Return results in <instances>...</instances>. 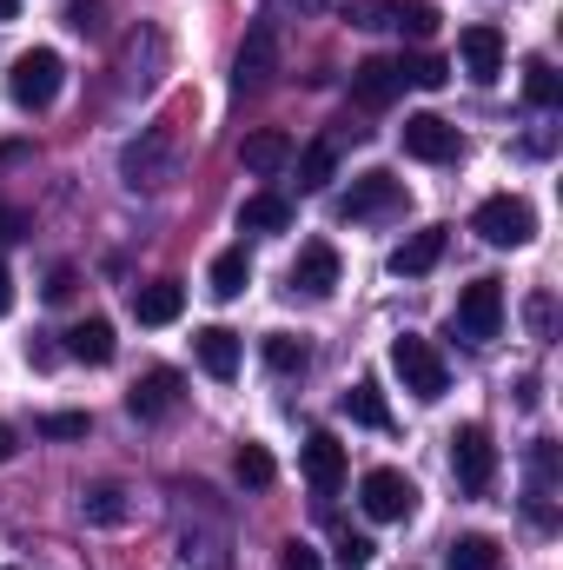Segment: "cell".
<instances>
[{
	"instance_id": "1",
	"label": "cell",
	"mask_w": 563,
	"mask_h": 570,
	"mask_svg": "<svg viewBox=\"0 0 563 570\" xmlns=\"http://www.w3.org/2000/svg\"><path fill=\"white\" fill-rule=\"evenodd\" d=\"M60 87H67V60H60L53 47H27V53L7 67V100H13L20 114H47V107L60 100Z\"/></svg>"
},
{
	"instance_id": "2",
	"label": "cell",
	"mask_w": 563,
	"mask_h": 570,
	"mask_svg": "<svg viewBox=\"0 0 563 570\" xmlns=\"http://www.w3.org/2000/svg\"><path fill=\"white\" fill-rule=\"evenodd\" d=\"M120 173H127L134 193H159V186L179 173V140H172V127H140V140H127V153H120Z\"/></svg>"
},
{
	"instance_id": "3",
	"label": "cell",
	"mask_w": 563,
	"mask_h": 570,
	"mask_svg": "<svg viewBox=\"0 0 563 570\" xmlns=\"http://www.w3.org/2000/svg\"><path fill=\"white\" fill-rule=\"evenodd\" d=\"M273 80H279V20L259 13V20L246 27L239 53H233V87H239V94H266Z\"/></svg>"
},
{
	"instance_id": "4",
	"label": "cell",
	"mask_w": 563,
	"mask_h": 570,
	"mask_svg": "<svg viewBox=\"0 0 563 570\" xmlns=\"http://www.w3.org/2000/svg\"><path fill=\"white\" fill-rule=\"evenodd\" d=\"M392 365H398V379H405V392L412 399H444V385H451V372H444V352L418 338V332H405V338H392Z\"/></svg>"
},
{
	"instance_id": "5",
	"label": "cell",
	"mask_w": 563,
	"mask_h": 570,
	"mask_svg": "<svg viewBox=\"0 0 563 570\" xmlns=\"http://www.w3.org/2000/svg\"><path fill=\"white\" fill-rule=\"evenodd\" d=\"M471 226H477L484 246H531V239H537V213H531V199H517V193L484 199Z\"/></svg>"
},
{
	"instance_id": "6",
	"label": "cell",
	"mask_w": 563,
	"mask_h": 570,
	"mask_svg": "<svg viewBox=\"0 0 563 570\" xmlns=\"http://www.w3.org/2000/svg\"><path fill=\"white\" fill-rule=\"evenodd\" d=\"M358 504H365V518H372V524H405V518L418 511V484H412L405 471L378 464V471H365V484H358Z\"/></svg>"
},
{
	"instance_id": "7",
	"label": "cell",
	"mask_w": 563,
	"mask_h": 570,
	"mask_svg": "<svg viewBox=\"0 0 563 570\" xmlns=\"http://www.w3.org/2000/svg\"><path fill=\"white\" fill-rule=\"evenodd\" d=\"M504 332V285L497 279H471L457 292V338L471 345H491Z\"/></svg>"
},
{
	"instance_id": "8",
	"label": "cell",
	"mask_w": 563,
	"mask_h": 570,
	"mask_svg": "<svg viewBox=\"0 0 563 570\" xmlns=\"http://www.w3.org/2000/svg\"><path fill=\"white\" fill-rule=\"evenodd\" d=\"M451 471H457V484H464L471 498H484L491 478H497V444H491V431L484 425H457L451 431Z\"/></svg>"
},
{
	"instance_id": "9",
	"label": "cell",
	"mask_w": 563,
	"mask_h": 570,
	"mask_svg": "<svg viewBox=\"0 0 563 570\" xmlns=\"http://www.w3.org/2000/svg\"><path fill=\"white\" fill-rule=\"evenodd\" d=\"M398 140H405V153L424 159V166H444V159H457V153H464L457 127H451V120H437V114H412V120L398 127Z\"/></svg>"
},
{
	"instance_id": "10",
	"label": "cell",
	"mask_w": 563,
	"mask_h": 570,
	"mask_svg": "<svg viewBox=\"0 0 563 570\" xmlns=\"http://www.w3.org/2000/svg\"><path fill=\"white\" fill-rule=\"evenodd\" d=\"M405 179H392V173H365V179H352V193H345V219H385V213H405Z\"/></svg>"
},
{
	"instance_id": "11",
	"label": "cell",
	"mask_w": 563,
	"mask_h": 570,
	"mask_svg": "<svg viewBox=\"0 0 563 570\" xmlns=\"http://www.w3.org/2000/svg\"><path fill=\"white\" fill-rule=\"evenodd\" d=\"M179 399H186V379H179L172 365H152L140 385L127 392V412H134V419H172Z\"/></svg>"
},
{
	"instance_id": "12",
	"label": "cell",
	"mask_w": 563,
	"mask_h": 570,
	"mask_svg": "<svg viewBox=\"0 0 563 570\" xmlns=\"http://www.w3.org/2000/svg\"><path fill=\"white\" fill-rule=\"evenodd\" d=\"M457 60H464V73H471L477 87H491V80L504 73V33H497V27H484V20H477V27H464V33H457Z\"/></svg>"
},
{
	"instance_id": "13",
	"label": "cell",
	"mask_w": 563,
	"mask_h": 570,
	"mask_svg": "<svg viewBox=\"0 0 563 570\" xmlns=\"http://www.w3.org/2000/svg\"><path fill=\"white\" fill-rule=\"evenodd\" d=\"M332 285H338V246H332V239L298 246V259H292V292H305V298H332Z\"/></svg>"
},
{
	"instance_id": "14",
	"label": "cell",
	"mask_w": 563,
	"mask_h": 570,
	"mask_svg": "<svg viewBox=\"0 0 563 570\" xmlns=\"http://www.w3.org/2000/svg\"><path fill=\"white\" fill-rule=\"evenodd\" d=\"M398 94H405L398 60H358V67H352V100H358V107H372V114H378V107H392Z\"/></svg>"
},
{
	"instance_id": "15",
	"label": "cell",
	"mask_w": 563,
	"mask_h": 570,
	"mask_svg": "<svg viewBox=\"0 0 563 570\" xmlns=\"http://www.w3.org/2000/svg\"><path fill=\"white\" fill-rule=\"evenodd\" d=\"M305 478H312V491H325V498L345 484V444H338L332 431H312V438H305Z\"/></svg>"
},
{
	"instance_id": "16",
	"label": "cell",
	"mask_w": 563,
	"mask_h": 570,
	"mask_svg": "<svg viewBox=\"0 0 563 570\" xmlns=\"http://www.w3.org/2000/svg\"><path fill=\"white\" fill-rule=\"evenodd\" d=\"M444 246H451V226H424V233H412V239L392 253V273H398V279H424V273L444 259Z\"/></svg>"
},
{
	"instance_id": "17",
	"label": "cell",
	"mask_w": 563,
	"mask_h": 570,
	"mask_svg": "<svg viewBox=\"0 0 563 570\" xmlns=\"http://www.w3.org/2000/svg\"><path fill=\"white\" fill-rule=\"evenodd\" d=\"M292 153H298V146H292V134H285V127H253V134L239 140V166L266 179V173H279Z\"/></svg>"
},
{
	"instance_id": "18",
	"label": "cell",
	"mask_w": 563,
	"mask_h": 570,
	"mask_svg": "<svg viewBox=\"0 0 563 570\" xmlns=\"http://www.w3.org/2000/svg\"><path fill=\"white\" fill-rule=\"evenodd\" d=\"M179 312H186V285H179V279L134 285V318H140V325H172Z\"/></svg>"
},
{
	"instance_id": "19",
	"label": "cell",
	"mask_w": 563,
	"mask_h": 570,
	"mask_svg": "<svg viewBox=\"0 0 563 570\" xmlns=\"http://www.w3.org/2000/svg\"><path fill=\"white\" fill-rule=\"evenodd\" d=\"M192 352H199L206 379H233V372H239V332H226V325L192 332Z\"/></svg>"
},
{
	"instance_id": "20",
	"label": "cell",
	"mask_w": 563,
	"mask_h": 570,
	"mask_svg": "<svg viewBox=\"0 0 563 570\" xmlns=\"http://www.w3.org/2000/svg\"><path fill=\"white\" fill-rule=\"evenodd\" d=\"M67 352H73V358H87V365H113L120 338H113V325H107V318H80V325L67 332Z\"/></svg>"
},
{
	"instance_id": "21",
	"label": "cell",
	"mask_w": 563,
	"mask_h": 570,
	"mask_svg": "<svg viewBox=\"0 0 563 570\" xmlns=\"http://www.w3.org/2000/svg\"><path fill=\"white\" fill-rule=\"evenodd\" d=\"M332 173H338V134H325V140H312L298 153V186H305V193H325Z\"/></svg>"
},
{
	"instance_id": "22",
	"label": "cell",
	"mask_w": 563,
	"mask_h": 570,
	"mask_svg": "<svg viewBox=\"0 0 563 570\" xmlns=\"http://www.w3.org/2000/svg\"><path fill=\"white\" fill-rule=\"evenodd\" d=\"M285 226H292V199L279 193H253L239 206V233H285Z\"/></svg>"
},
{
	"instance_id": "23",
	"label": "cell",
	"mask_w": 563,
	"mask_h": 570,
	"mask_svg": "<svg viewBox=\"0 0 563 570\" xmlns=\"http://www.w3.org/2000/svg\"><path fill=\"white\" fill-rule=\"evenodd\" d=\"M80 518H87V524H127L134 504H127L120 484H87V491H80Z\"/></svg>"
},
{
	"instance_id": "24",
	"label": "cell",
	"mask_w": 563,
	"mask_h": 570,
	"mask_svg": "<svg viewBox=\"0 0 563 570\" xmlns=\"http://www.w3.org/2000/svg\"><path fill=\"white\" fill-rule=\"evenodd\" d=\"M206 279H213V298H239V292L253 285V253H246V246H233V253H219Z\"/></svg>"
},
{
	"instance_id": "25",
	"label": "cell",
	"mask_w": 563,
	"mask_h": 570,
	"mask_svg": "<svg viewBox=\"0 0 563 570\" xmlns=\"http://www.w3.org/2000/svg\"><path fill=\"white\" fill-rule=\"evenodd\" d=\"M437 20H444V13H437L431 0H385V27H405L412 40H431Z\"/></svg>"
},
{
	"instance_id": "26",
	"label": "cell",
	"mask_w": 563,
	"mask_h": 570,
	"mask_svg": "<svg viewBox=\"0 0 563 570\" xmlns=\"http://www.w3.org/2000/svg\"><path fill=\"white\" fill-rule=\"evenodd\" d=\"M444 564H451V570H497V538H484V531H464V538H451Z\"/></svg>"
},
{
	"instance_id": "27",
	"label": "cell",
	"mask_w": 563,
	"mask_h": 570,
	"mask_svg": "<svg viewBox=\"0 0 563 570\" xmlns=\"http://www.w3.org/2000/svg\"><path fill=\"white\" fill-rule=\"evenodd\" d=\"M345 412H352V425H372V431H392V405L378 399V385L365 379V385H352L345 392Z\"/></svg>"
},
{
	"instance_id": "28",
	"label": "cell",
	"mask_w": 563,
	"mask_h": 570,
	"mask_svg": "<svg viewBox=\"0 0 563 570\" xmlns=\"http://www.w3.org/2000/svg\"><path fill=\"white\" fill-rule=\"evenodd\" d=\"M524 100H531V107H544V114L563 107V73L551 67V60H531V67H524Z\"/></svg>"
},
{
	"instance_id": "29",
	"label": "cell",
	"mask_w": 563,
	"mask_h": 570,
	"mask_svg": "<svg viewBox=\"0 0 563 570\" xmlns=\"http://www.w3.org/2000/svg\"><path fill=\"white\" fill-rule=\"evenodd\" d=\"M233 471H239V484H246V491H266V484L279 478V464H273V451H266V444H239Z\"/></svg>"
},
{
	"instance_id": "30",
	"label": "cell",
	"mask_w": 563,
	"mask_h": 570,
	"mask_svg": "<svg viewBox=\"0 0 563 570\" xmlns=\"http://www.w3.org/2000/svg\"><path fill=\"white\" fill-rule=\"evenodd\" d=\"M398 73H405V87H424V94H437V87L451 80V67H444L437 53H412V60H398Z\"/></svg>"
},
{
	"instance_id": "31",
	"label": "cell",
	"mask_w": 563,
	"mask_h": 570,
	"mask_svg": "<svg viewBox=\"0 0 563 570\" xmlns=\"http://www.w3.org/2000/svg\"><path fill=\"white\" fill-rule=\"evenodd\" d=\"M305 358H312L305 338H292V332H273V338H266V365H273V372H305Z\"/></svg>"
},
{
	"instance_id": "32",
	"label": "cell",
	"mask_w": 563,
	"mask_h": 570,
	"mask_svg": "<svg viewBox=\"0 0 563 570\" xmlns=\"http://www.w3.org/2000/svg\"><path fill=\"white\" fill-rule=\"evenodd\" d=\"M87 431H93L87 412H47L40 419V438H87Z\"/></svg>"
},
{
	"instance_id": "33",
	"label": "cell",
	"mask_w": 563,
	"mask_h": 570,
	"mask_svg": "<svg viewBox=\"0 0 563 570\" xmlns=\"http://www.w3.org/2000/svg\"><path fill=\"white\" fill-rule=\"evenodd\" d=\"M279 570H325V564H318V551H312L305 538H292V544L279 551Z\"/></svg>"
},
{
	"instance_id": "34",
	"label": "cell",
	"mask_w": 563,
	"mask_h": 570,
	"mask_svg": "<svg viewBox=\"0 0 563 570\" xmlns=\"http://www.w3.org/2000/svg\"><path fill=\"white\" fill-rule=\"evenodd\" d=\"M33 233V219L20 213V206H0V246H13V239H27Z\"/></svg>"
},
{
	"instance_id": "35",
	"label": "cell",
	"mask_w": 563,
	"mask_h": 570,
	"mask_svg": "<svg viewBox=\"0 0 563 570\" xmlns=\"http://www.w3.org/2000/svg\"><path fill=\"white\" fill-rule=\"evenodd\" d=\"M372 551H378L372 538H345V544H338V564H345V570H365V564H372Z\"/></svg>"
},
{
	"instance_id": "36",
	"label": "cell",
	"mask_w": 563,
	"mask_h": 570,
	"mask_svg": "<svg viewBox=\"0 0 563 570\" xmlns=\"http://www.w3.org/2000/svg\"><path fill=\"white\" fill-rule=\"evenodd\" d=\"M531 332H537V338H551V292H537V298H531Z\"/></svg>"
},
{
	"instance_id": "37",
	"label": "cell",
	"mask_w": 563,
	"mask_h": 570,
	"mask_svg": "<svg viewBox=\"0 0 563 570\" xmlns=\"http://www.w3.org/2000/svg\"><path fill=\"white\" fill-rule=\"evenodd\" d=\"M73 266H60V273H53V279H47V298H53V305H60V298H73Z\"/></svg>"
},
{
	"instance_id": "38",
	"label": "cell",
	"mask_w": 563,
	"mask_h": 570,
	"mask_svg": "<svg viewBox=\"0 0 563 570\" xmlns=\"http://www.w3.org/2000/svg\"><path fill=\"white\" fill-rule=\"evenodd\" d=\"M13 312V279H7V266H0V318Z\"/></svg>"
},
{
	"instance_id": "39",
	"label": "cell",
	"mask_w": 563,
	"mask_h": 570,
	"mask_svg": "<svg viewBox=\"0 0 563 570\" xmlns=\"http://www.w3.org/2000/svg\"><path fill=\"white\" fill-rule=\"evenodd\" d=\"M13 458V425H0V464Z\"/></svg>"
},
{
	"instance_id": "40",
	"label": "cell",
	"mask_w": 563,
	"mask_h": 570,
	"mask_svg": "<svg viewBox=\"0 0 563 570\" xmlns=\"http://www.w3.org/2000/svg\"><path fill=\"white\" fill-rule=\"evenodd\" d=\"M20 13V0H0V20H13Z\"/></svg>"
}]
</instances>
